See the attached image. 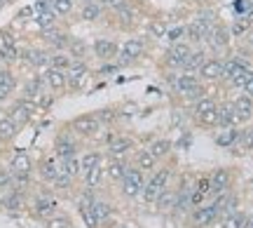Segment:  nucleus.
<instances>
[{"label":"nucleus","instance_id":"1","mask_svg":"<svg viewBox=\"0 0 253 228\" xmlns=\"http://www.w3.org/2000/svg\"><path fill=\"white\" fill-rule=\"evenodd\" d=\"M169 179H171V170H169V167H164V170H157V172L145 181V186L141 188L145 205H155V200L160 198V193L169 186Z\"/></svg>","mask_w":253,"mask_h":228},{"label":"nucleus","instance_id":"2","mask_svg":"<svg viewBox=\"0 0 253 228\" xmlns=\"http://www.w3.org/2000/svg\"><path fill=\"white\" fill-rule=\"evenodd\" d=\"M101 127H103V125L99 122V118H96L94 113H82V115L71 120V132L78 134V137H82V139L96 137L101 132Z\"/></svg>","mask_w":253,"mask_h":228},{"label":"nucleus","instance_id":"3","mask_svg":"<svg viewBox=\"0 0 253 228\" xmlns=\"http://www.w3.org/2000/svg\"><path fill=\"white\" fill-rule=\"evenodd\" d=\"M145 186V179H143V170H138V167H131L129 165V170H126L125 179L120 181V191H122V195L125 198H136L138 193H141V188Z\"/></svg>","mask_w":253,"mask_h":228},{"label":"nucleus","instance_id":"4","mask_svg":"<svg viewBox=\"0 0 253 228\" xmlns=\"http://www.w3.org/2000/svg\"><path fill=\"white\" fill-rule=\"evenodd\" d=\"M36 111H38V106L33 104V101H28V99H24V97H21L19 101H14V104L9 106L7 115L17 122L19 127H24V125H26V122H31V118L36 115Z\"/></svg>","mask_w":253,"mask_h":228},{"label":"nucleus","instance_id":"5","mask_svg":"<svg viewBox=\"0 0 253 228\" xmlns=\"http://www.w3.org/2000/svg\"><path fill=\"white\" fill-rule=\"evenodd\" d=\"M120 66L125 64H134V61H138L141 57L145 55V45H143V40H138V38H129V40H125V45L120 47Z\"/></svg>","mask_w":253,"mask_h":228},{"label":"nucleus","instance_id":"6","mask_svg":"<svg viewBox=\"0 0 253 228\" xmlns=\"http://www.w3.org/2000/svg\"><path fill=\"white\" fill-rule=\"evenodd\" d=\"M190 52H192V47H190L185 40L173 43L171 50H169V55H167V66L173 68V71H183V66H185V61H188Z\"/></svg>","mask_w":253,"mask_h":228},{"label":"nucleus","instance_id":"7","mask_svg":"<svg viewBox=\"0 0 253 228\" xmlns=\"http://www.w3.org/2000/svg\"><path fill=\"white\" fill-rule=\"evenodd\" d=\"M87 78H89V66L84 64V61H73L66 68V82H68L71 90H82Z\"/></svg>","mask_w":253,"mask_h":228},{"label":"nucleus","instance_id":"8","mask_svg":"<svg viewBox=\"0 0 253 228\" xmlns=\"http://www.w3.org/2000/svg\"><path fill=\"white\" fill-rule=\"evenodd\" d=\"M134 148H136V141L131 137H113L108 141L106 153H108V158H125V155H129Z\"/></svg>","mask_w":253,"mask_h":228},{"label":"nucleus","instance_id":"9","mask_svg":"<svg viewBox=\"0 0 253 228\" xmlns=\"http://www.w3.org/2000/svg\"><path fill=\"white\" fill-rule=\"evenodd\" d=\"M54 153H56V158H59V160H63V158H71V155L78 153V141H75V137H73L71 132H61V134L56 137Z\"/></svg>","mask_w":253,"mask_h":228},{"label":"nucleus","instance_id":"10","mask_svg":"<svg viewBox=\"0 0 253 228\" xmlns=\"http://www.w3.org/2000/svg\"><path fill=\"white\" fill-rule=\"evenodd\" d=\"M42 40H45L47 45L52 47V50H56V52H61V50H66L68 47V40H71V36L66 33V31H61V28H45L42 31Z\"/></svg>","mask_w":253,"mask_h":228},{"label":"nucleus","instance_id":"11","mask_svg":"<svg viewBox=\"0 0 253 228\" xmlns=\"http://www.w3.org/2000/svg\"><path fill=\"white\" fill-rule=\"evenodd\" d=\"M49 52L47 50H40V47H31V50H24L19 59H24L28 66H33V68H47L49 66Z\"/></svg>","mask_w":253,"mask_h":228},{"label":"nucleus","instance_id":"12","mask_svg":"<svg viewBox=\"0 0 253 228\" xmlns=\"http://www.w3.org/2000/svg\"><path fill=\"white\" fill-rule=\"evenodd\" d=\"M56 210H59V202L52 195H38L33 200V212L40 219H49L52 214H56Z\"/></svg>","mask_w":253,"mask_h":228},{"label":"nucleus","instance_id":"13","mask_svg":"<svg viewBox=\"0 0 253 228\" xmlns=\"http://www.w3.org/2000/svg\"><path fill=\"white\" fill-rule=\"evenodd\" d=\"M91 50H94V55L99 57L101 61H110V59H115V57H118V52H120L118 43H113V40H106V38H99V40H94Z\"/></svg>","mask_w":253,"mask_h":228},{"label":"nucleus","instance_id":"14","mask_svg":"<svg viewBox=\"0 0 253 228\" xmlns=\"http://www.w3.org/2000/svg\"><path fill=\"white\" fill-rule=\"evenodd\" d=\"M45 82L47 87L52 92H63L66 87H68V82H66V71H61V68H54V66H47L45 68Z\"/></svg>","mask_w":253,"mask_h":228},{"label":"nucleus","instance_id":"15","mask_svg":"<svg viewBox=\"0 0 253 228\" xmlns=\"http://www.w3.org/2000/svg\"><path fill=\"white\" fill-rule=\"evenodd\" d=\"M232 109H235V115H237V122H246L251 120L253 115V99L249 94H242L232 101Z\"/></svg>","mask_w":253,"mask_h":228},{"label":"nucleus","instance_id":"16","mask_svg":"<svg viewBox=\"0 0 253 228\" xmlns=\"http://www.w3.org/2000/svg\"><path fill=\"white\" fill-rule=\"evenodd\" d=\"M9 172L12 174H31L33 172V160H31V155L24 153V151L14 153V158L9 160Z\"/></svg>","mask_w":253,"mask_h":228},{"label":"nucleus","instance_id":"17","mask_svg":"<svg viewBox=\"0 0 253 228\" xmlns=\"http://www.w3.org/2000/svg\"><path fill=\"white\" fill-rule=\"evenodd\" d=\"M106 170V174H108V179L110 181H122L125 179V174H126V170H129V165H126V160L125 158H110V163L103 167Z\"/></svg>","mask_w":253,"mask_h":228},{"label":"nucleus","instance_id":"18","mask_svg":"<svg viewBox=\"0 0 253 228\" xmlns=\"http://www.w3.org/2000/svg\"><path fill=\"white\" fill-rule=\"evenodd\" d=\"M59 172H61V167H59V163H56L54 158H42L40 165H38V174H40V179L47 183L54 181Z\"/></svg>","mask_w":253,"mask_h":228},{"label":"nucleus","instance_id":"19","mask_svg":"<svg viewBox=\"0 0 253 228\" xmlns=\"http://www.w3.org/2000/svg\"><path fill=\"white\" fill-rule=\"evenodd\" d=\"M171 85H173V92H178V94H185L188 90H192V87H197L199 85V78L195 73H178L176 78H171Z\"/></svg>","mask_w":253,"mask_h":228},{"label":"nucleus","instance_id":"20","mask_svg":"<svg viewBox=\"0 0 253 228\" xmlns=\"http://www.w3.org/2000/svg\"><path fill=\"white\" fill-rule=\"evenodd\" d=\"M199 78H204V80H220L223 78V61L207 59L202 64V68H199Z\"/></svg>","mask_w":253,"mask_h":228},{"label":"nucleus","instance_id":"21","mask_svg":"<svg viewBox=\"0 0 253 228\" xmlns=\"http://www.w3.org/2000/svg\"><path fill=\"white\" fill-rule=\"evenodd\" d=\"M227 186H230V172L227 170H216L211 174V191H209V195H220V193L227 191Z\"/></svg>","mask_w":253,"mask_h":228},{"label":"nucleus","instance_id":"22","mask_svg":"<svg viewBox=\"0 0 253 228\" xmlns=\"http://www.w3.org/2000/svg\"><path fill=\"white\" fill-rule=\"evenodd\" d=\"M14 87H17V78L9 73L7 68H0V104L12 97Z\"/></svg>","mask_w":253,"mask_h":228},{"label":"nucleus","instance_id":"23","mask_svg":"<svg viewBox=\"0 0 253 228\" xmlns=\"http://www.w3.org/2000/svg\"><path fill=\"white\" fill-rule=\"evenodd\" d=\"M239 141V132H237L235 125H227V127H220L216 134V144L220 148H230L232 144Z\"/></svg>","mask_w":253,"mask_h":228},{"label":"nucleus","instance_id":"24","mask_svg":"<svg viewBox=\"0 0 253 228\" xmlns=\"http://www.w3.org/2000/svg\"><path fill=\"white\" fill-rule=\"evenodd\" d=\"M207 40L211 43V47H213V50H220V47L227 45V31L220 26V24H213V26L209 28Z\"/></svg>","mask_w":253,"mask_h":228},{"label":"nucleus","instance_id":"25","mask_svg":"<svg viewBox=\"0 0 253 228\" xmlns=\"http://www.w3.org/2000/svg\"><path fill=\"white\" fill-rule=\"evenodd\" d=\"M209 28L211 26H207V24H202V21H192V24H188V28H185V36L192 40V43H204L207 40V33H209Z\"/></svg>","mask_w":253,"mask_h":228},{"label":"nucleus","instance_id":"26","mask_svg":"<svg viewBox=\"0 0 253 228\" xmlns=\"http://www.w3.org/2000/svg\"><path fill=\"white\" fill-rule=\"evenodd\" d=\"M19 134V125L9 115L0 118V141H12Z\"/></svg>","mask_w":253,"mask_h":228},{"label":"nucleus","instance_id":"27","mask_svg":"<svg viewBox=\"0 0 253 228\" xmlns=\"http://www.w3.org/2000/svg\"><path fill=\"white\" fill-rule=\"evenodd\" d=\"M82 179H84V188H87V191H96L101 186V179H103V167H101V165L91 167L89 172L82 174Z\"/></svg>","mask_w":253,"mask_h":228},{"label":"nucleus","instance_id":"28","mask_svg":"<svg viewBox=\"0 0 253 228\" xmlns=\"http://www.w3.org/2000/svg\"><path fill=\"white\" fill-rule=\"evenodd\" d=\"M176 195H178V193L171 191V188L167 186V188L160 193V198L155 200L157 210H160V212H173V205H176Z\"/></svg>","mask_w":253,"mask_h":228},{"label":"nucleus","instance_id":"29","mask_svg":"<svg viewBox=\"0 0 253 228\" xmlns=\"http://www.w3.org/2000/svg\"><path fill=\"white\" fill-rule=\"evenodd\" d=\"M101 14H103V5L101 2H84L80 9L82 21H99Z\"/></svg>","mask_w":253,"mask_h":228},{"label":"nucleus","instance_id":"30","mask_svg":"<svg viewBox=\"0 0 253 228\" xmlns=\"http://www.w3.org/2000/svg\"><path fill=\"white\" fill-rule=\"evenodd\" d=\"M171 146L173 144L169 141V139H155L148 151H150V155H153L155 160H160V158H167V155L171 153Z\"/></svg>","mask_w":253,"mask_h":228},{"label":"nucleus","instance_id":"31","mask_svg":"<svg viewBox=\"0 0 253 228\" xmlns=\"http://www.w3.org/2000/svg\"><path fill=\"white\" fill-rule=\"evenodd\" d=\"M91 212H94V217L99 219V224H103L106 219H110V214H113V205L106 202V200L94 198V202H91Z\"/></svg>","mask_w":253,"mask_h":228},{"label":"nucleus","instance_id":"32","mask_svg":"<svg viewBox=\"0 0 253 228\" xmlns=\"http://www.w3.org/2000/svg\"><path fill=\"white\" fill-rule=\"evenodd\" d=\"M218 125H220V127L237 125V115H235L232 104H223V106H218Z\"/></svg>","mask_w":253,"mask_h":228},{"label":"nucleus","instance_id":"33","mask_svg":"<svg viewBox=\"0 0 253 228\" xmlns=\"http://www.w3.org/2000/svg\"><path fill=\"white\" fill-rule=\"evenodd\" d=\"M207 59H204V52L202 50H192L190 52V57H188V61H185V66H183V71L185 73H199V68H202V64H204Z\"/></svg>","mask_w":253,"mask_h":228},{"label":"nucleus","instance_id":"34","mask_svg":"<svg viewBox=\"0 0 253 228\" xmlns=\"http://www.w3.org/2000/svg\"><path fill=\"white\" fill-rule=\"evenodd\" d=\"M134 160H136V167H138V170H143V172H148V170H155V163H157L153 155H150V151H148V148L136 151Z\"/></svg>","mask_w":253,"mask_h":228},{"label":"nucleus","instance_id":"35","mask_svg":"<svg viewBox=\"0 0 253 228\" xmlns=\"http://www.w3.org/2000/svg\"><path fill=\"white\" fill-rule=\"evenodd\" d=\"M66 52L71 55L73 61H82L84 55H87V45H84L82 40H78V38H71V40H68V47H66Z\"/></svg>","mask_w":253,"mask_h":228},{"label":"nucleus","instance_id":"36","mask_svg":"<svg viewBox=\"0 0 253 228\" xmlns=\"http://www.w3.org/2000/svg\"><path fill=\"white\" fill-rule=\"evenodd\" d=\"M101 160H103V155H101L99 151H89V153H84V155L80 158V174L89 172L91 167L101 165Z\"/></svg>","mask_w":253,"mask_h":228},{"label":"nucleus","instance_id":"37","mask_svg":"<svg viewBox=\"0 0 253 228\" xmlns=\"http://www.w3.org/2000/svg\"><path fill=\"white\" fill-rule=\"evenodd\" d=\"M59 167H61L63 174H68V176H78L80 174V158L78 155H71V158H63L61 163H59Z\"/></svg>","mask_w":253,"mask_h":228},{"label":"nucleus","instance_id":"38","mask_svg":"<svg viewBox=\"0 0 253 228\" xmlns=\"http://www.w3.org/2000/svg\"><path fill=\"white\" fill-rule=\"evenodd\" d=\"M73 64L71 55L66 52V50H61V52H56V55L49 57V66H54V68H61V71H66L68 66Z\"/></svg>","mask_w":253,"mask_h":228},{"label":"nucleus","instance_id":"39","mask_svg":"<svg viewBox=\"0 0 253 228\" xmlns=\"http://www.w3.org/2000/svg\"><path fill=\"white\" fill-rule=\"evenodd\" d=\"M246 217L242 214V212H232V214H225L223 217V224H220V228H242L244 226Z\"/></svg>","mask_w":253,"mask_h":228},{"label":"nucleus","instance_id":"40","mask_svg":"<svg viewBox=\"0 0 253 228\" xmlns=\"http://www.w3.org/2000/svg\"><path fill=\"white\" fill-rule=\"evenodd\" d=\"M45 228H73V226L66 214H52L49 219H45Z\"/></svg>","mask_w":253,"mask_h":228},{"label":"nucleus","instance_id":"41","mask_svg":"<svg viewBox=\"0 0 253 228\" xmlns=\"http://www.w3.org/2000/svg\"><path fill=\"white\" fill-rule=\"evenodd\" d=\"M115 14H118V24H120V26L129 28L131 24H134V12H131V7H129V5L115 9Z\"/></svg>","mask_w":253,"mask_h":228},{"label":"nucleus","instance_id":"42","mask_svg":"<svg viewBox=\"0 0 253 228\" xmlns=\"http://www.w3.org/2000/svg\"><path fill=\"white\" fill-rule=\"evenodd\" d=\"M251 75H253L251 68H242V71H237V73L232 75V78H227V80H230L232 87H244L246 82L251 80Z\"/></svg>","mask_w":253,"mask_h":228},{"label":"nucleus","instance_id":"43","mask_svg":"<svg viewBox=\"0 0 253 228\" xmlns=\"http://www.w3.org/2000/svg\"><path fill=\"white\" fill-rule=\"evenodd\" d=\"M52 9L56 12V17H66L73 12V0H49Z\"/></svg>","mask_w":253,"mask_h":228},{"label":"nucleus","instance_id":"44","mask_svg":"<svg viewBox=\"0 0 253 228\" xmlns=\"http://www.w3.org/2000/svg\"><path fill=\"white\" fill-rule=\"evenodd\" d=\"M251 21H253V17H239L232 24V36H244L246 31L251 28Z\"/></svg>","mask_w":253,"mask_h":228},{"label":"nucleus","instance_id":"45","mask_svg":"<svg viewBox=\"0 0 253 228\" xmlns=\"http://www.w3.org/2000/svg\"><path fill=\"white\" fill-rule=\"evenodd\" d=\"M197 120L202 122V125L216 127V125H218V109H213V111H204V113H197Z\"/></svg>","mask_w":253,"mask_h":228},{"label":"nucleus","instance_id":"46","mask_svg":"<svg viewBox=\"0 0 253 228\" xmlns=\"http://www.w3.org/2000/svg\"><path fill=\"white\" fill-rule=\"evenodd\" d=\"M9 188H14V179H12V172H9V167H0V193L9 191Z\"/></svg>","mask_w":253,"mask_h":228},{"label":"nucleus","instance_id":"47","mask_svg":"<svg viewBox=\"0 0 253 228\" xmlns=\"http://www.w3.org/2000/svg\"><path fill=\"white\" fill-rule=\"evenodd\" d=\"M192 109H195V115H197V113H204V111H213V109H218V106H216V101H213V99H209V97H202L199 101H195V104H192Z\"/></svg>","mask_w":253,"mask_h":228},{"label":"nucleus","instance_id":"48","mask_svg":"<svg viewBox=\"0 0 253 228\" xmlns=\"http://www.w3.org/2000/svg\"><path fill=\"white\" fill-rule=\"evenodd\" d=\"M52 186H54L56 191H68V188L73 186V176H68V174L59 172V174H56V179L52 181Z\"/></svg>","mask_w":253,"mask_h":228},{"label":"nucleus","instance_id":"49","mask_svg":"<svg viewBox=\"0 0 253 228\" xmlns=\"http://www.w3.org/2000/svg\"><path fill=\"white\" fill-rule=\"evenodd\" d=\"M181 97H185L188 101H192V104H195V101H199L202 97H207V90H204L202 85H197V87H192V90H188L185 94H181Z\"/></svg>","mask_w":253,"mask_h":228},{"label":"nucleus","instance_id":"50","mask_svg":"<svg viewBox=\"0 0 253 228\" xmlns=\"http://www.w3.org/2000/svg\"><path fill=\"white\" fill-rule=\"evenodd\" d=\"M239 144H242L244 151H253V127L244 129V132L239 134Z\"/></svg>","mask_w":253,"mask_h":228},{"label":"nucleus","instance_id":"51","mask_svg":"<svg viewBox=\"0 0 253 228\" xmlns=\"http://www.w3.org/2000/svg\"><path fill=\"white\" fill-rule=\"evenodd\" d=\"M94 115H96V118H99V122L103 125V122H110V120L115 118V111H113V109H101V111H96Z\"/></svg>","mask_w":253,"mask_h":228},{"label":"nucleus","instance_id":"52","mask_svg":"<svg viewBox=\"0 0 253 228\" xmlns=\"http://www.w3.org/2000/svg\"><path fill=\"white\" fill-rule=\"evenodd\" d=\"M150 31H153V36H164V33H167V26H164L162 21H153V24H150Z\"/></svg>","mask_w":253,"mask_h":228},{"label":"nucleus","instance_id":"53","mask_svg":"<svg viewBox=\"0 0 253 228\" xmlns=\"http://www.w3.org/2000/svg\"><path fill=\"white\" fill-rule=\"evenodd\" d=\"M101 5H106V7L110 9H120V7H125L126 5V0H99Z\"/></svg>","mask_w":253,"mask_h":228},{"label":"nucleus","instance_id":"54","mask_svg":"<svg viewBox=\"0 0 253 228\" xmlns=\"http://www.w3.org/2000/svg\"><path fill=\"white\" fill-rule=\"evenodd\" d=\"M185 36V28H171V31H169V40H171V43H178V40H181V38Z\"/></svg>","mask_w":253,"mask_h":228},{"label":"nucleus","instance_id":"55","mask_svg":"<svg viewBox=\"0 0 253 228\" xmlns=\"http://www.w3.org/2000/svg\"><path fill=\"white\" fill-rule=\"evenodd\" d=\"M115 71H120V64H103L99 73L106 75V73H115Z\"/></svg>","mask_w":253,"mask_h":228},{"label":"nucleus","instance_id":"56","mask_svg":"<svg viewBox=\"0 0 253 228\" xmlns=\"http://www.w3.org/2000/svg\"><path fill=\"white\" fill-rule=\"evenodd\" d=\"M244 92H246V94H249V97L253 99V75H251V80H249V82L244 85Z\"/></svg>","mask_w":253,"mask_h":228},{"label":"nucleus","instance_id":"57","mask_svg":"<svg viewBox=\"0 0 253 228\" xmlns=\"http://www.w3.org/2000/svg\"><path fill=\"white\" fill-rule=\"evenodd\" d=\"M242 228H253V217H246V221H244V226Z\"/></svg>","mask_w":253,"mask_h":228},{"label":"nucleus","instance_id":"58","mask_svg":"<svg viewBox=\"0 0 253 228\" xmlns=\"http://www.w3.org/2000/svg\"><path fill=\"white\" fill-rule=\"evenodd\" d=\"M9 2H12V0H0V9H2V7H7Z\"/></svg>","mask_w":253,"mask_h":228},{"label":"nucleus","instance_id":"59","mask_svg":"<svg viewBox=\"0 0 253 228\" xmlns=\"http://www.w3.org/2000/svg\"><path fill=\"white\" fill-rule=\"evenodd\" d=\"M82 2H99V0H82Z\"/></svg>","mask_w":253,"mask_h":228},{"label":"nucleus","instance_id":"60","mask_svg":"<svg viewBox=\"0 0 253 228\" xmlns=\"http://www.w3.org/2000/svg\"><path fill=\"white\" fill-rule=\"evenodd\" d=\"M0 210H2V195H0Z\"/></svg>","mask_w":253,"mask_h":228}]
</instances>
